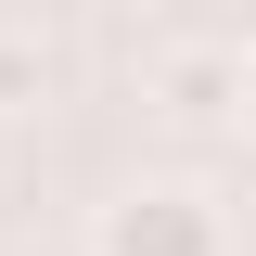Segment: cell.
<instances>
[{
  "label": "cell",
  "mask_w": 256,
  "mask_h": 256,
  "mask_svg": "<svg viewBox=\"0 0 256 256\" xmlns=\"http://www.w3.org/2000/svg\"><path fill=\"white\" fill-rule=\"evenodd\" d=\"M90 256H230V218L205 180H128L90 218Z\"/></svg>",
  "instance_id": "6da1fadb"
},
{
  "label": "cell",
  "mask_w": 256,
  "mask_h": 256,
  "mask_svg": "<svg viewBox=\"0 0 256 256\" xmlns=\"http://www.w3.org/2000/svg\"><path fill=\"white\" fill-rule=\"evenodd\" d=\"M141 77H154L166 116H230V38L218 26H166L154 52H141Z\"/></svg>",
  "instance_id": "7a4b0ae2"
},
{
  "label": "cell",
  "mask_w": 256,
  "mask_h": 256,
  "mask_svg": "<svg viewBox=\"0 0 256 256\" xmlns=\"http://www.w3.org/2000/svg\"><path fill=\"white\" fill-rule=\"evenodd\" d=\"M52 90V38L38 26H0V102H38Z\"/></svg>",
  "instance_id": "3957f363"
},
{
  "label": "cell",
  "mask_w": 256,
  "mask_h": 256,
  "mask_svg": "<svg viewBox=\"0 0 256 256\" xmlns=\"http://www.w3.org/2000/svg\"><path fill=\"white\" fill-rule=\"evenodd\" d=\"M230 116H244V128H256V26H244V38H230Z\"/></svg>",
  "instance_id": "277c9868"
}]
</instances>
